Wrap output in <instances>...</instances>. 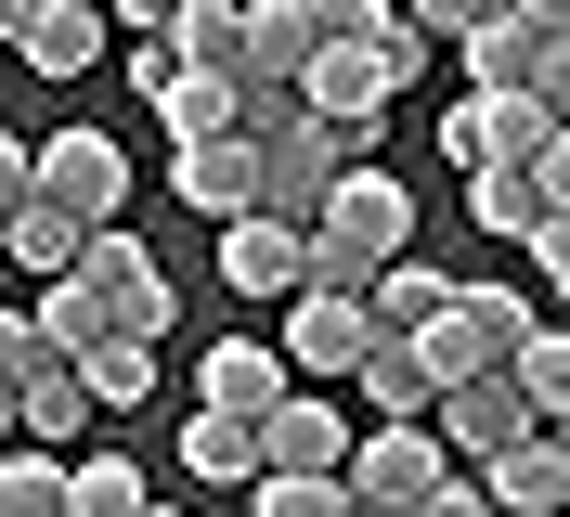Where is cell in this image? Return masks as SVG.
I'll return each instance as SVG.
<instances>
[{
  "label": "cell",
  "instance_id": "6da1fadb",
  "mask_svg": "<svg viewBox=\"0 0 570 517\" xmlns=\"http://www.w3.org/2000/svg\"><path fill=\"white\" fill-rule=\"evenodd\" d=\"M415 66H428V39L390 13L376 39H337V52H312V66H298V117H324L351 156H376V130H390V103L415 91Z\"/></svg>",
  "mask_w": 570,
  "mask_h": 517
},
{
  "label": "cell",
  "instance_id": "7a4b0ae2",
  "mask_svg": "<svg viewBox=\"0 0 570 517\" xmlns=\"http://www.w3.org/2000/svg\"><path fill=\"white\" fill-rule=\"evenodd\" d=\"M519 324H544V298H505V285H454V298L428 310L402 349L428 362V388H466V376H493L505 349H519Z\"/></svg>",
  "mask_w": 570,
  "mask_h": 517
},
{
  "label": "cell",
  "instance_id": "3957f363",
  "mask_svg": "<svg viewBox=\"0 0 570 517\" xmlns=\"http://www.w3.org/2000/svg\"><path fill=\"white\" fill-rule=\"evenodd\" d=\"M247 156H259V220H298V233H312L324 181L351 169V142L324 130V117H298V103H259V117H247Z\"/></svg>",
  "mask_w": 570,
  "mask_h": 517
},
{
  "label": "cell",
  "instance_id": "277c9868",
  "mask_svg": "<svg viewBox=\"0 0 570 517\" xmlns=\"http://www.w3.org/2000/svg\"><path fill=\"white\" fill-rule=\"evenodd\" d=\"M78 285H91V310H105V337H169V272H156V246L130 233V220H105V233H78Z\"/></svg>",
  "mask_w": 570,
  "mask_h": 517
},
{
  "label": "cell",
  "instance_id": "5b68a950",
  "mask_svg": "<svg viewBox=\"0 0 570 517\" xmlns=\"http://www.w3.org/2000/svg\"><path fill=\"white\" fill-rule=\"evenodd\" d=\"M466 91L480 103H558V52H570V13H493L466 27Z\"/></svg>",
  "mask_w": 570,
  "mask_h": 517
},
{
  "label": "cell",
  "instance_id": "8992f818",
  "mask_svg": "<svg viewBox=\"0 0 570 517\" xmlns=\"http://www.w3.org/2000/svg\"><path fill=\"white\" fill-rule=\"evenodd\" d=\"M27 195L66 207L78 233H105L117 207H130V156H117V130H52V142H27Z\"/></svg>",
  "mask_w": 570,
  "mask_h": 517
},
{
  "label": "cell",
  "instance_id": "52a82bcc",
  "mask_svg": "<svg viewBox=\"0 0 570 517\" xmlns=\"http://www.w3.org/2000/svg\"><path fill=\"white\" fill-rule=\"evenodd\" d=\"M312 233L363 246V259H415V195H402V169H376V156H351V169L324 181V207H312Z\"/></svg>",
  "mask_w": 570,
  "mask_h": 517
},
{
  "label": "cell",
  "instance_id": "ba28073f",
  "mask_svg": "<svg viewBox=\"0 0 570 517\" xmlns=\"http://www.w3.org/2000/svg\"><path fill=\"white\" fill-rule=\"evenodd\" d=\"M247 440H259V479H337L351 414L312 401V388H285V401H259V414H247Z\"/></svg>",
  "mask_w": 570,
  "mask_h": 517
},
{
  "label": "cell",
  "instance_id": "9c48e42d",
  "mask_svg": "<svg viewBox=\"0 0 570 517\" xmlns=\"http://www.w3.org/2000/svg\"><path fill=\"white\" fill-rule=\"evenodd\" d=\"M466 220H480V233H544V220H558V156H480V169H466Z\"/></svg>",
  "mask_w": 570,
  "mask_h": 517
},
{
  "label": "cell",
  "instance_id": "30bf717a",
  "mask_svg": "<svg viewBox=\"0 0 570 517\" xmlns=\"http://www.w3.org/2000/svg\"><path fill=\"white\" fill-rule=\"evenodd\" d=\"M466 479H480L493 517H558L570 505V453H558V427H532V440H505L493 466H466Z\"/></svg>",
  "mask_w": 570,
  "mask_h": 517
},
{
  "label": "cell",
  "instance_id": "8fae6325",
  "mask_svg": "<svg viewBox=\"0 0 570 517\" xmlns=\"http://www.w3.org/2000/svg\"><path fill=\"white\" fill-rule=\"evenodd\" d=\"M105 13H91V0H27V27H13V52H27V66L39 78H66V91H78V78H91V66H105Z\"/></svg>",
  "mask_w": 570,
  "mask_h": 517
},
{
  "label": "cell",
  "instance_id": "7c38bea8",
  "mask_svg": "<svg viewBox=\"0 0 570 517\" xmlns=\"http://www.w3.org/2000/svg\"><path fill=\"white\" fill-rule=\"evenodd\" d=\"M285 388L298 376H285L273 337H220L208 362H195V414H259V401H285Z\"/></svg>",
  "mask_w": 570,
  "mask_h": 517
},
{
  "label": "cell",
  "instance_id": "4fadbf2b",
  "mask_svg": "<svg viewBox=\"0 0 570 517\" xmlns=\"http://www.w3.org/2000/svg\"><path fill=\"white\" fill-rule=\"evenodd\" d=\"M220 285L234 298H298V220H220Z\"/></svg>",
  "mask_w": 570,
  "mask_h": 517
},
{
  "label": "cell",
  "instance_id": "5bb4252c",
  "mask_svg": "<svg viewBox=\"0 0 570 517\" xmlns=\"http://www.w3.org/2000/svg\"><path fill=\"white\" fill-rule=\"evenodd\" d=\"M169 156H181V207H208V220H247V207H259V156H247V130H220V142H169Z\"/></svg>",
  "mask_w": 570,
  "mask_h": 517
},
{
  "label": "cell",
  "instance_id": "9a60e30c",
  "mask_svg": "<svg viewBox=\"0 0 570 517\" xmlns=\"http://www.w3.org/2000/svg\"><path fill=\"white\" fill-rule=\"evenodd\" d=\"M363 337H376V324H363L351 298H285V376H351Z\"/></svg>",
  "mask_w": 570,
  "mask_h": 517
},
{
  "label": "cell",
  "instance_id": "2e32d148",
  "mask_svg": "<svg viewBox=\"0 0 570 517\" xmlns=\"http://www.w3.org/2000/svg\"><path fill=\"white\" fill-rule=\"evenodd\" d=\"M351 388H363V427H428V401H441V388H428V362H415L402 337H363Z\"/></svg>",
  "mask_w": 570,
  "mask_h": 517
},
{
  "label": "cell",
  "instance_id": "e0dca14e",
  "mask_svg": "<svg viewBox=\"0 0 570 517\" xmlns=\"http://www.w3.org/2000/svg\"><path fill=\"white\" fill-rule=\"evenodd\" d=\"M66 376H78V401H91V414H142V401H156V349H142V337H91Z\"/></svg>",
  "mask_w": 570,
  "mask_h": 517
},
{
  "label": "cell",
  "instance_id": "ac0fdd59",
  "mask_svg": "<svg viewBox=\"0 0 570 517\" xmlns=\"http://www.w3.org/2000/svg\"><path fill=\"white\" fill-rule=\"evenodd\" d=\"M441 298H454V272H441V259H376V285H363V324H376V337H415Z\"/></svg>",
  "mask_w": 570,
  "mask_h": 517
},
{
  "label": "cell",
  "instance_id": "d6986e66",
  "mask_svg": "<svg viewBox=\"0 0 570 517\" xmlns=\"http://www.w3.org/2000/svg\"><path fill=\"white\" fill-rule=\"evenodd\" d=\"M181 479H208V491H247V479H259V440H247V414H181Z\"/></svg>",
  "mask_w": 570,
  "mask_h": 517
},
{
  "label": "cell",
  "instance_id": "ffe728a7",
  "mask_svg": "<svg viewBox=\"0 0 570 517\" xmlns=\"http://www.w3.org/2000/svg\"><path fill=\"white\" fill-rule=\"evenodd\" d=\"M169 66L234 78V66H247V13H234V0H181V13H169Z\"/></svg>",
  "mask_w": 570,
  "mask_h": 517
},
{
  "label": "cell",
  "instance_id": "44dd1931",
  "mask_svg": "<svg viewBox=\"0 0 570 517\" xmlns=\"http://www.w3.org/2000/svg\"><path fill=\"white\" fill-rule=\"evenodd\" d=\"M505 388L532 401V427H558V414H570V349H558V310H544V324H519V349H505Z\"/></svg>",
  "mask_w": 570,
  "mask_h": 517
},
{
  "label": "cell",
  "instance_id": "7402d4cb",
  "mask_svg": "<svg viewBox=\"0 0 570 517\" xmlns=\"http://www.w3.org/2000/svg\"><path fill=\"white\" fill-rule=\"evenodd\" d=\"M156 130H169V142H220V130H247V103H234V78H195V66H181L169 91H156Z\"/></svg>",
  "mask_w": 570,
  "mask_h": 517
},
{
  "label": "cell",
  "instance_id": "603a6c76",
  "mask_svg": "<svg viewBox=\"0 0 570 517\" xmlns=\"http://www.w3.org/2000/svg\"><path fill=\"white\" fill-rule=\"evenodd\" d=\"M142 505H156V479L130 453H78L66 466V517H142Z\"/></svg>",
  "mask_w": 570,
  "mask_h": 517
},
{
  "label": "cell",
  "instance_id": "cb8c5ba5",
  "mask_svg": "<svg viewBox=\"0 0 570 517\" xmlns=\"http://www.w3.org/2000/svg\"><path fill=\"white\" fill-rule=\"evenodd\" d=\"M0 259H13V272H39V285H52V272H78V220L27 195L13 220H0Z\"/></svg>",
  "mask_w": 570,
  "mask_h": 517
},
{
  "label": "cell",
  "instance_id": "d4e9b609",
  "mask_svg": "<svg viewBox=\"0 0 570 517\" xmlns=\"http://www.w3.org/2000/svg\"><path fill=\"white\" fill-rule=\"evenodd\" d=\"M0 517H66V453L0 440Z\"/></svg>",
  "mask_w": 570,
  "mask_h": 517
},
{
  "label": "cell",
  "instance_id": "484cf974",
  "mask_svg": "<svg viewBox=\"0 0 570 517\" xmlns=\"http://www.w3.org/2000/svg\"><path fill=\"white\" fill-rule=\"evenodd\" d=\"M27 324H39V349H52V362H78V349L105 337V310H91V285H78V272H52V285H39V310H27Z\"/></svg>",
  "mask_w": 570,
  "mask_h": 517
},
{
  "label": "cell",
  "instance_id": "4316f807",
  "mask_svg": "<svg viewBox=\"0 0 570 517\" xmlns=\"http://www.w3.org/2000/svg\"><path fill=\"white\" fill-rule=\"evenodd\" d=\"M298 27H312V52H337V39H376V27H390V0H298Z\"/></svg>",
  "mask_w": 570,
  "mask_h": 517
},
{
  "label": "cell",
  "instance_id": "83f0119b",
  "mask_svg": "<svg viewBox=\"0 0 570 517\" xmlns=\"http://www.w3.org/2000/svg\"><path fill=\"white\" fill-rule=\"evenodd\" d=\"M441 156H454V169L505 156V130H493V103H480V91H466V103H441Z\"/></svg>",
  "mask_w": 570,
  "mask_h": 517
},
{
  "label": "cell",
  "instance_id": "f1b7e54d",
  "mask_svg": "<svg viewBox=\"0 0 570 517\" xmlns=\"http://www.w3.org/2000/svg\"><path fill=\"white\" fill-rule=\"evenodd\" d=\"M247 491H259V517H351L337 479H247Z\"/></svg>",
  "mask_w": 570,
  "mask_h": 517
},
{
  "label": "cell",
  "instance_id": "f546056e",
  "mask_svg": "<svg viewBox=\"0 0 570 517\" xmlns=\"http://www.w3.org/2000/svg\"><path fill=\"white\" fill-rule=\"evenodd\" d=\"M27 376H52V349H39L27 310H0V388H27Z\"/></svg>",
  "mask_w": 570,
  "mask_h": 517
},
{
  "label": "cell",
  "instance_id": "4dcf8cb0",
  "mask_svg": "<svg viewBox=\"0 0 570 517\" xmlns=\"http://www.w3.org/2000/svg\"><path fill=\"white\" fill-rule=\"evenodd\" d=\"M402 27L415 39H466V27H493V0H402Z\"/></svg>",
  "mask_w": 570,
  "mask_h": 517
},
{
  "label": "cell",
  "instance_id": "1f68e13d",
  "mask_svg": "<svg viewBox=\"0 0 570 517\" xmlns=\"http://www.w3.org/2000/svg\"><path fill=\"white\" fill-rule=\"evenodd\" d=\"M402 517H493V505H480V479H466V466H441V479H428Z\"/></svg>",
  "mask_w": 570,
  "mask_h": 517
},
{
  "label": "cell",
  "instance_id": "d6a6232c",
  "mask_svg": "<svg viewBox=\"0 0 570 517\" xmlns=\"http://www.w3.org/2000/svg\"><path fill=\"white\" fill-rule=\"evenodd\" d=\"M169 13L181 0H105V27H130V39H169Z\"/></svg>",
  "mask_w": 570,
  "mask_h": 517
},
{
  "label": "cell",
  "instance_id": "836d02e7",
  "mask_svg": "<svg viewBox=\"0 0 570 517\" xmlns=\"http://www.w3.org/2000/svg\"><path fill=\"white\" fill-rule=\"evenodd\" d=\"M13 207H27V142L0 130V220H13Z\"/></svg>",
  "mask_w": 570,
  "mask_h": 517
},
{
  "label": "cell",
  "instance_id": "e575fe53",
  "mask_svg": "<svg viewBox=\"0 0 570 517\" xmlns=\"http://www.w3.org/2000/svg\"><path fill=\"white\" fill-rule=\"evenodd\" d=\"M13 27H27V0H0V52H13Z\"/></svg>",
  "mask_w": 570,
  "mask_h": 517
},
{
  "label": "cell",
  "instance_id": "d590c367",
  "mask_svg": "<svg viewBox=\"0 0 570 517\" xmlns=\"http://www.w3.org/2000/svg\"><path fill=\"white\" fill-rule=\"evenodd\" d=\"M0 440H13V388H0Z\"/></svg>",
  "mask_w": 570,
  "mask_h": 517
},
{
  "label": "cell",
  "instance_id": "8d00e7d4",
  "mask_svg": "<svg viewBox=\"0 0 570 517\" xmlns=\"http://www.w3.org/2000/svg\"><path fill=\"white\" fill-rule=\"evenodd\" d=\"M351 517H376V505H351Z\"/></svg>",
  "mask_w": 570,
  "mask_h": 517
},
{
  "label": "cell",
  "instance_id": "74e56055",
  "mask_svg": "<svg viewBox=\"0 0 570 517\" xmlns=\"http://www.w3.org/2000/svg\"><path fill=\"white\" fill-rule=\"evenodd\" d=\"M142 517H156V505H142Z\"/></svg>",
  "mask_w": 570,
  "mask_h": 517
}]
</instances>
